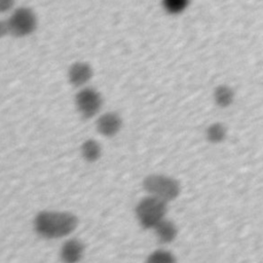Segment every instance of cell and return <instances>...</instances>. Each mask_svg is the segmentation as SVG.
<instances>
[{
  "label": "cell",
  "mask_w": 263,
  "mask_h": 263,
  "mask_svg": "<svg viewBox=\"0 0 263 263\" xmlns=\"http://www.w3.org/2000/svg\"><path fill=\"white\" fill-rule=\"evenodd\" d=\"M77 226V216L66 211H41L33 220L35 232L46 239L66 237L73 233Z\"/></svg>",
  "instance_id": "obj_1"
},
{
  "label": "cell",
  "mask_w": 263,
  "mask_h": 263,
  "mask_svg": "<svg viewBox=\"0 0 263 263\" xmlns=\"http://www.w3.org/2000/svg\"><path fill=\"white\" fill-rule=\"evenodd\" d=\"M167 212V202L152 195L142 198L136 205L135 213L139 224L144 229L152 230L162 221Z\"/></svg>",
  "instance_id": "obj_2"
},
{
  "label": "cell",
  "mask_w": 263,
  "mask_h": 263,
  "mask_svg": "<svg viewBox=\"0 0 263 263\" xmlns=\"http://www.w3.org/2000/svg\"><path fill=\"white\" fill-rule=\"evenodd\" d=\"M143 188L148 195L160 198L165 202L175 200L181 193L179 181L171 176L161 174L146 176L143 180Z\"/></svg>",
  "instance_id": "obj_3"
},
{
  "label": "cell",
  "mask_w": 263,
  "mask_h": 263,
  "mask_svg": "<svg viewBox=\"0 0 263 263\" xmlns=\"http://www.w3.org/2000/svg\"><path fill=\"white\" fill-rule=\"evenodd\" d=\"M7 22L10 35L18 38L33 34L38 26L37 14L28 6H21L12 9Z\"/></svg>",
  "instance_id": "obj_4"
},
{
  "label": "cell",
  "mask_w": 263,
  "mask_h": 263,
  "mask_svg": "<svg viewBox=\"0 0 263 263\" xmlns=\"http://www.w3.org/2000/svg\"><path fill=\"white\" fill-rule=\"evenodd\" d=\"M74 104L82 118L90 119L100 113L103 107V97L98 89L86 85L76 92Z\"/></svg>",
  "instance_id": "obj_5"
},
{
  "label": "cell",
  "mask_w": 263,
  "mask_h": 263,
  "mask_svg": "<svg viewBox=\"0 0 263 263\" xmlns=\"http://www.w3.org/2000/svg\"><path fill=\"white\" fill-rule=\"evenodd\" d=\"M92 76V67L84 61H77L72 63L67 70V79L69 83L78 88L86 86L91 80Z\"/></svg>",
  "instance_id": "obj_6"
},
{
  "label": "cell",
  "mask_w": 263,
  "mask_h": 263,
  "mask_svg": "<svg viewBox=\"0 0 263 263\" xmlns=\"http://www.w3.org/2000/svg\"><path fill=\"white\" fill-rule=\"evenodd\" d=\"M96 127L99 134L102 136L106 138H112L120 132L122 127V118L117 112H105L98 117Z\"/></svg>",
  "instance_id": "obj_7"
},
{
  "label": "cell",
  "mask_w": 263,
  "mask_h": 263,
  "mask_svg": "<svg viewBox=\"0 0 263 263\" xmlns=\"http://www.w3.org/2000/svg\"><path fill=\"white\" fill-rule=\"evenodd\" d=\"M85 253L84 243L78 238L66 240L60 250V258L63 263H79Z\"/></svg>",
  "instance_id": "obj_8"
},
{
  "label": "cell",
  "mask_w": 263,
  "mask_h": 263,
  "mask_svg": "<svg viewBox=\"0 0 263 263\" xmlns=\"http://www.w3.org/2000/svg\"><path fill=\"white\" fill-rule=\"evenodd\" d=\"M152 230L154 231L158 241L161 243H171L178 235V228L176 224L166 218L160 221Z\"/></svg>",
  "instance_id": "obj_9"
},
{
  "label": "cell",
  "mask_w": 263,
  "mask_h": 263,
  "mask_svg": "<svg viewBox=\"0 0 263 263\" xmlns=\"http://www.w3.org/2000/svg\"><path fill=\"white\" fill-rule=\"evenodd\" d=\"M214 103L220 108H228L235 100L233 88L227 84H219L213 91Z\"/></svg>",
  "instance_id": "obj_10"
},
{
  "label": "cell",
  "mask_w": 263,
  "mask_h": 263,
  "mask_svg": "<svg viewBox=\"0 0 263 263\" xmlns=\"http://www.w3.org/2000/svg\"><path fill=\"white\" fill-rule=\"evenodd\" d=\"M82 158L87 162H96L102 156V147L97 140L87 139L80 147Z\"/></svg>",
  "instance_id": "obj_11"
},
{
  "label": "cell",
  "mask_w": 263,
  "mask_h": 263,
  "mask_svg": "<svg viewBox=\"0 0 263 263\" xmlns=\"http://www.w3.org/2000/svg\"><path fill=\"white\" fill-rule=\"evenodd\" d=\"M227 137V127L222 122H213L205 129V138L212 144H220Z\"/></svg>",
  "instance_id": "obj_12"
},
{
  "label": "cell",
  "mask_w": 263,
  "mask_h": 263,
  "mask_svg": "<svg viewBox=\"0 0 263 263\" xmlns=\"http://www.w3.org/2000/svg\"><path fill=\"white\" fill-rule=\"evenodd\" d=\"M190 4V0H161L162 8L172 15L184 12Z\"/></svg>",
  "instance_id": "obj_13"
},
{
  "label": "cell",
  "mask_w": 263,
  "mask_h": 263,
  "mask_svg": "<svg viewBox=\"0 0 263 263\" xmlns=\"http://www.w3.org/2000/svg\"><path fill=\"white\" fill-rule=\"evenodd\" d=\"M145 263H177V259L170 251L155 250L149 254Z\"/></svg>",
  "instance_id": "obj_14"
},
{
  "label": "cell",
  "mask_w": 263,
  "mask_h": 263,
  "mask_svg": "<svg viewBox=\"0 0 263 263\" xmlns=\"http://www.w3.org/2000/svg\"><path fill=\"white\" fill-rule=\"evenodd\" d=\"M15 0H0V13H5L14 9Z\"/></svg>",
  "instance_id": "obj_15"
},
{
  "label": "cell",
  "mask_w": 263,
  "mask_h": 263,
  "mask_svg": "<svg viewBox=\"0 0 263 263\" xmlns=\"http://www.w3.org/2000/svg\"><path fill=\"white\" fill-rule=\"evenodd\" d=\"M7 35H10L8 22L7 20H0V38H3Z\"/></svg>",
  "instance_id": "obj_16"
}]
</instances>
